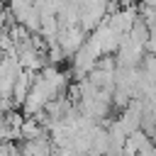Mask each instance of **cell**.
<instances>
[{
  "label": "cell",
  "mask_w": 156,
  "mask_h": 156,
  "mask_svg": "<svg viewBox=\"0 0 156 156\" xmlns=\"http://www.w3.org/2000/svg\"><path fill=\"white\" fill-rule=\"evenodd\" d=\"M141 5H151V7H156V0H141Z\"/></svg>",
  "instance_id": "5b68a950"
},
{
  "label": "cell",
  "mask_w": 156,
  "mask_h": 156,
  "mask_svg": "<svg viewBox=\"0 0 156 156\" xmlns=\"http://www.w3.org/2000/svg\"><path fill=\"white\" fill-rule=\"evenodd\" d=\"M146 46L144 44H136L129 34H124L122 37V44H119V49H117V63L119 66H124V68H139L141 63H144V58H146Z\"/></svg>",
  "instance_id": "6da1fadb"
},
{
  "label": "cell",
  "mask_w": 156,
  "mask_h": 156,
  "mask_svg": "<svg viewBox=\"0 0 156 156\" xmlns=\"http://www.w3.org/2000/svg\"><path fill=\"white\" fill-rule=\"evenodd\" d=\"M88 32L78 24V27H63L61 29V34H58V46L63 49V54L68 56V58H73L78 51H80V46L88 41Z\"/></svg>",
  "instance_id": "7a4b0ae2"
},
{
  "label": "cell",
  "mask_w": 156,
  "mask_h": 156,
  "mask_svg": "<svg viewBox=\"0 0 156 156\" xmlns=\"http://www.w3.org/2000/svg\"><path fill=\"white\" fill-rule=\"evenodd\" d=\"M129 37L136 41V44H144V46H149V41H151V29H149V24L139 17L136 20V24L132 27V32H129ZM149 51V49H146Z\"/></svg>",
  "instance_id": "3957f363"
},
{
  "label": "cell",
  "mask_w": 156,
  "mask_h": 156,
  "mask_svg": "<svg viewBox=\"0 0 156 156\" xmlns=\"http://www.w3.org/2000/svg\"><path fill=\"white\" fill-rule=\"evenodd\" d=\"M46 58H49V66H58L63 58H68L66 54H63V49L58 46V44H54V46H49L46 49Z\"/></svg>",
  "instance_id": "277c9868"
}]
</instances>
